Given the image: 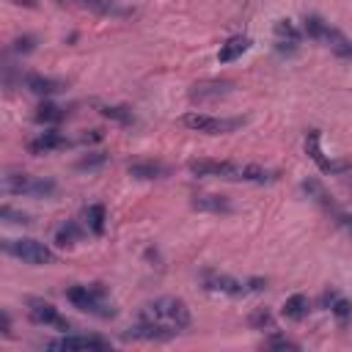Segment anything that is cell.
I'll return each mask as SVG.
<instances>
[{"label":"cell","instance_id":"6da1fadb","mask_svg":"<svg viewBox=\"0 0 352 352\" xmlns=\"http://www.w3.org/2000/svg\"><path fill=\"white\" fill-rule=\"evenodd\" d=\"M187 170L192 176H212V179H226V182H250V184H264L275 182L278 170L261 168V165H242V162H226V160H190Z\"/></svg>","mask_w":352,"mask_h":352},{"label":"cell","instance_id":"f546056e","mask_svg":"<svg viewBox=\"0 0 352 352\" xmlns=\"http://www.w3.org/2000/svg\"><path fill=\"white\" fill-rule=\"evenodd\" d=\"M264 346H270V349H300L294 341H289V338H283V336H272V338H267Z\"/></svg>","mask_w":352,"mask_h":352},{"label":"cell","instance_id":"f1b7e54d","mask_svg":"<svg viewBox=\"0 0 352 352\" xmlns=\"http://www.w3.org/2000/svg\"><path fill=\"white\" fill-rule=\"evenodd\" d=\"M0 217H3L6 223H16V226H28V223H30V217H28L25 212H16V209H11V206H3V209H0Z\"/></svg>","mask_w":352,"mask_h":352},{"label":"cell","instance_id":"44dd1931","mask_svg":"<svg viewBox=\"0 0 352 352\" xmlns=\"http://www.w3.org/2000/svg\"><path fill=\"white\" fill-rule=\"evenodd\" d=\"M170 173L168 165H160V162H135L129 165V176L135 179H165Z\"/></svg>","mask_w":352,"mask_h":352},{"label":"cell","instance_id":"d6a6232c","mask_svg":"<svg viewBox=\"0 0 352 352\" xmlns=\"http://www.w3.org/2000/svg\"><path fill=\"white\" fill-rule=\"evenodd\" d=\"M333 52H336V55H341V58H352V41H349V38H344L341 44H336V47H333Z\"/></svg>","mask_w":352,"mask_h":352},{"label":"cell","instance_id":"484cf974","mask_svg":"<svg viewBox=\"0 0 352 352\" xmlns=\"http://www.w3.org/2000/svg\"><path fill=\"white\" fill-rule=\"evenodd\" d=\"M330 311H333V316L338 319V324H341V327H346V322L352 319V302H349V300H344L341 294H338V297L333 300Z\"/></svg>","mask_w":352,"mask_h":352},{"label":"cell","instance_id":"836d02e7","mask_svg":"<svg viewBox=\"0 0 352 352\" xmlns=\"http://www.w3.org/2000/svg\"><path fill=\"white\" fill-rule=\"evenodd\" d=\"M336 217H338V226H344V228H346V234L352 236V214L338 209V212H336Z\"/></svg>","mask_w":352,"mask_h":352},{"label":"cell","instance_id":"5b68a950","mask_svg":"<svg viewBox=\"0 0 352 352\" xmlns=\"http://www.w3.org/2000/svg\"><path fill=\"white\" fill-rule=\"evenodd\" d=\"M3 192L6 195H33V198H47L55 192V182L52 179H41V176H30L22 170H6L3 176Z\"/></svg>","mask_w":352,"mask_h":352},{"label":"cell","instance_id":"8d00e7d4","mask_svg":"<svg viewBox=\"0 0 352 352\" xmlns=\"http://www.w3.org/2000/svg\"><path fill=\"white\" fill-rule=\"evenodd\" d=\"M11 3H16V6H25V8H36V6H38L36 0H11Z\"/></svg>","mask_w":352,"mask_h":352},{"label":"cell","instance_id":"4dcf8cb0","mask_svg":"<svg viewBox=\"0 0 352 352\" xmlns=\"http://www.w3.org/2000/svg\"><path fill=\"white\" fill-rule=\"evenodd\" d=\"M33 47H36V38H33V36H19V38H14V52L28 55V52H33Z\"/></svg>","mask_w":352,"mask_h":352},{"label":"cell","instance_id":"8fae6325","mask_svg":"<svg viewBox=\"0 0 352 352\" xmlns=\"http://www.w3.org/2000/svg\"><path fill=\"white\" fill-rule=\"evenodd\" d=\"M302 28H305V33H308L311 38L324 41L327 47H336V44H341V41L346 38L338 28H333L330 22H324V19H322V16H316V14H308V16L302 19Z\"/></svg>","mask_w":352,"mask_h":352},{"label":"cell","instance_id":"ba28073f","mask_svg":"<svg viewBox=\"0 0 352 352\" xmlns=\"http://www.w3.org/2000/svg\"><path fill=\"white\" fill-rule=\"evenodd\" d=\"M305 154L319 165L322 173H330V176H338V173H346L352 170V162L349 160H327L319 148V129H308L305 135Z\"/></svg>","mask_w":352,"mask_h":352},{"label":"cell","instance_id":"5bb4252c","mask_svg":"<svg viewBox=\"0 0 352 352\" xmlns=\"http://www.w3.org/2000/svg\"><path fill=\"white\" fill-rule=\"evenodd\" d=\"M69 146V138L60 135L58 129H50V132H41L36 140L28 143V151L30 154H50V151H60Z\"/></svg>","mask_w":352,"mask_h":352},{"label":"cell","instance_id":"3957f363","mask_svg":"<svg viewBox=\"0 0 352 352\" xmlns=\"http://www.w3.org/2000/svg\"><path fill=\"white\" fill-rule=\"evenodd\" d=\"M66 300H69L74 308H80V311H85V314H94V316H99V319H113V316H116V305L110 302L107 289H104L102 283L72 286V289L66 292Z\"/></svg>","mask_w":352,"mask_h":352},{"label":"cell","instance_id":"ffe728a7","mask_svg":"<svg viewBox=\"0 0 352 352\" xmlns=\"http://www.w3.org/2000/svg\"><path fill=\"white\" fill-rule=\"evenodd\" d=\"M104 220H107V214H104V206H102V204H91V206H85V212H82V223H85V228H88L94 236L104 234Z\"/></svg>","mask_w":352,"mask_h":352},{"label":"cell","instance_id":"52a82bcc","mask_svg":"<svg viewBox=\"0 0 352 352\" xmlns=\"http://www.w3.org/2000/svg\"><path fill=\"white\" fill-rule=\"evenodd\" d=\"M182 126L192 129V132H206V135H228L234 129H239L245 121L242 118H220V116H206V113H187L179 118Z\"/></svg>","mask_w":352,"mask_h":352},{"label":"cell","instance_id":"d6986e66","mask_svg":"<svg viewBox=\"0 0 352 352\" xmlns=\"http://www.w3.org/2000/svg\"><path fill=\"white\" fill-rule=\"evenodd\" d=\"M74 3L94 14H104V16H126L129 14V8H121L116 0H74Z\"/></svg>","mask_w":352,"mask_h":352},{"label":"cell","instance_id":"1f68e13d","mask_svg":"<svg viewBox=\"0 0 352 352\" xmlns=\"http://www.w3.org/2000/svg\"><path fill=\"white\" fill-rule=\"evenodd\" d=\"M107 160V154L104 151H96V154H91V157H82L80 162H77V168H96V165H102Z\"/></svg>","mask_w":352,"mask_h":352},{"label":"cell","instance_id":"9a60e30c","mask_svg":"<svg viewBox=\"0 0 352 352\" xmlns=\"http://www.w3.org/2000/svg\"><path fill=\"white\" fill-rule=\"evenodd\" d=\"M25 88L36 96H52V94H60L66 82L55 77H44V74H25Z\"/></svg>","mask_w":352,"mask_h":352},{"label":"cell","instance_id":"83f0119b","mask_svg":"<svg viewBox=\"0 0 352 352\" xmlns=\"http://www.w3.org/2000/svg\"><path fill=\"white\" fill-rule=\"evenodd\" d=\"M275 36H278V41H300V30L289 22V19H278L275 22Z\"/></svg>","mask_w":352,"mask_h":352},{"label":"cell","instance_id":"2e32d148","mask_svg":"<svg viewBox=\"0 0 352 352\" xmlns=\"http://www.w3.org/2000/svg\"><path fill=\"white\" fill-rule=\"evenodd\" d=\"M248 50H250V38H248V36H231V38H226V41L220 44L217 60H220V63H231V60H236L239 55H245Z\"/></svg>","mask_w":352,"mask_h":352},{"label":"cell","instance_id":"4fadbf2b","mask_svg":"<svg viewBox=\"0 0 352 352\" xmlns=\"http://www.w3.org/2000/svg\"><path fill=\"white\" fill-rule=\"evenodd\" d=\"M47 349H110V341L99 336H63L47 341Z\"/></svg>","mask_w":352,"mask_h":352},{"label":"cell","instance_id":"30bf717a","mask_svg":"<svg viewBox=\"0 0 352 352\" xmlns=\"http://www.w3.org/2000/svg\"><path fill=\"white\" fill-rule=\"evenodd\" d=\"M179 330L173 327H165V324H157V322H143L138 319L135 327L124 330V341H168L173 338Z\"/></svg>","mask_w":352,"mask_h":352},{"label":"cell","instance_id":"9c48e42d","mask_svg":"<svg viewBox=\"0 0 352 352\" xmlns=\"http://www.w3.org/2000/svg\"><path fill=\"white\" fill-rule=\"evenodd\" d=\"M28 316H30L36 324H50V327H58V330H69V327H72V322L63 319L52 302L38 300V297H28Z\"/></svg>","mask_w":352,"mask_h":352},{"label":"cell","instance_id":"e0dca14e","mask_svg":"<svg viewBox=\"0 0 352 352\" xmlns=\"http://www.w3.org/2000/svg\"><path fill=\"white\" fill-rule=\"evenodd\" d=\"M192 209L198 212H212V214H228L231 212V201L226 195H195L192 198Z\"/></svg>","mask_w":352,"mask_h":352},{"label":"cell","instance_id":"ac0fdd59","mask_svg":"<svg viewBox=\"0 0 352 352\" xmlns=\"http://www.w3.org/2000/svg\"><path fill=\"white\" fill-rule=\"evenodd\" d=\"M283 316L286 319H292V322H302L305 316H308V311H311V300L305 297V294H292L286 302H283Z\"/></svg>","mask_w":352,"mask_h":352},{"label":"cell","instance_id":"d590c367","mask_svg":"<svg viewBox=\"0 0 352 352\" xmlns=\"http://www.w3.org/2000/svg\"><path fill=\"white\" fill-rule=\"evenodd\" d=\"M3 336H11V316L3 311Z\"/></svg>","mask_w":352,"mask_h":352},{"label":"cell","instance_id":"e575fe53","mask_svg":"<svg viewBox=\"0 0 352 352\" xmlns=\"http://www.w3.org/2000/svg\"><path fill=\"white\" fill-rule=\"evenodd\" d=\"M102 138H104L102 129H91V135H82L80 143H96V140H102Z\"/></svg>","mask_w":352,"mask_h":352},{"label":"cell","instance_id":"277c9868","mask_svg":"<svg viewBox=\"0 0 352 352\" xmlns=\"http://www.w3.org/2000/svg\"><path fill=\"white\" fill-rule=\"evenodd\" d=\"M204 289L206 292H217V294H231V297H242V294H250V292H264L267 289V280L264 278H234V275H226V272H204Z\"/></svg>","mask_w":352,"mask_h":352},{"label":"cell","instance_id":"d4e9b609","mask_svg":"<svg viewBox=\"0 0 352 352\" xmlns=\"http://www.w3.org/2000/svg\"><path fill=\"white\" fill-rule=\"evenodd\" d=\"M99 113L104 118H110V121H118V124H132L135 121L132 110L124 107V104H99Z\"/></svg>","mask_w":352,"mask_h":352},{"label":"cell","instance_id":"cb8c5ba5","mask_svg":"<svg viewBox=\"0 0 352 352\" xmlns=\"http://www.w3.org/2000/svg\"><path fill=\"white\" fill-rule=\"evenodd\" d=\"M38 124H58V121H63L66 118V110L63 107H58V104H52V102H41L38 107H36V116H33Z\"/></svg>","mask_w":352,"mask_h":352},{"label":"cell","instance_id":"7a4b0ae2","mask_svg":"<svg viewBox=\"0 0 352 352\" xmlns=\"http://www.w3.org/2000/svg\"><path fill=\"white\" fill-rule=\"evenodd\" d=\"M138 319L157 322V324H165V327H173V330H184V327H190V308L179 297H160L154 302H146L140 308Z\"/></svg>","mask_w":352,"mask_h":352},{"label":"cell","instance_id":"7c38bea8","mask_svg":"<svg viewBox=\"0 0 352 352\" xmlns=\"http://www.w3.org/2000/svg\"><path fill=\"white\" fill-rule=\"evenodd\" d=\"M234 91V82L231 80H201L190 88V99L204 104V102H212V99H220V96H228Z\"/></svg>","mask_w":352,"mask_h":352},{"label":"cell","instance_id":"8992f818","mask_svg":"<svg viewBox=\"0 0 352 352\" xmlns=\"http://www.w3.org/2000/svg\"><path fill=\"white\" fill-rule=\"evenodd\" d=\"M3 253L36 267H47L58 261V256L44 242H36V239H3Z\"/></svg>","mask_w":352,"mask_h":352},{"label":"cell","instance_id":"4316f807","mask_svg":"<svg viewBox=\"0 0 352 352\" xmlns=\"http://www.w3.org/2000/svg\"><path fill=\"white\" fill-rule=\"evenodd\" d=\"M248 324L256 327V330H264V327L272 330V327H275V319H272V314H270L267 308H256V311L248 316Z\"/></svg>","mask_w":352,"mask_h":352},{"label":"cell","instance_id":"7402d4cb","mask_svg":"<svg viewBox=\"0 0 352 352\" xmlns=\"http://www.w3.org/2000/svg\"><path fill=\"white\" fill-rule=\"evenodd\" d=\"M302 190L308 192V198H314L316 204H322V206H324L327 212H333V214L338 212V206H336V201L330 198V192H327V190H324V187H322V184H319L316 179H308V182H302Z\"/></svg>","mask_w":352,"mask_h":352},{"label":"cell","instance_id":"603a6c76","mask_svg":"<svg viewBox=\"0 0 352 352\" xmlns=\"http://www.w3.org/2000/svg\"><path fill=\"white\" fill-rule=\"evenodd\" d=\"M80 239H82V228H80L74 220L63 223V226L55 231V245H58V248H74Z\"/></svg>","mask_w":352,"mask_h":352}]
</instances>
